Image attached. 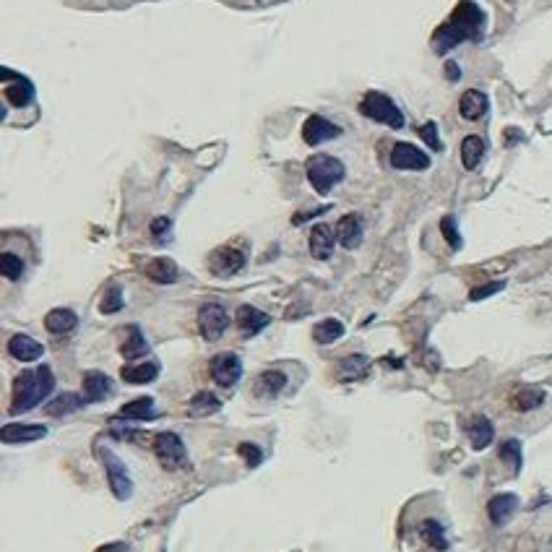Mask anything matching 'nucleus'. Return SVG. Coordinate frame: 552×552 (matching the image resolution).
<instances>
[{
    "mask_svg": "<svg viewBox=\"0 0 552 552\" xmlns=\"http://www.w3.org/2000/svg\"><path fill=\"white\" fill-rule=\"evenodd\" d=\"M482 32H485V11L471 0H461L448 21L435 29L433 50L438 55H446L448 50L459 47L467 39H479Z\"/></svg>",
    "mask_w": 552,
    "mask_h": 552,
    "instance_id": "1",
    "label": "nucleus"
},
{
    "mask_svg": "<svg viewBox=\"0 0 552 552\" xmlns=\"http://www.w3.org/2000/svg\"><path fill=\"white\" fill-rule=\"evenodd\" d=\"M55 388V375L47 365H39L37 370H24L13 380V396H11V414H21L34 409L39 401H45Z\"/></svg>",
    "mask_w": 552,
    "mask_h": 552,
    "instance_id": "2",
    "label": "nucleus"
},
{
    "mask_svg": "<svg viewBox=\"0 0 552 552\" xmlns=\"http://www.w3.org/2000/svg\"><path fill=\"white\" fill-rule=\"evenodd\" d=\"M305 172H308L310 185L315 188V193L321 195H329L333 185L344 180V165L336 157H331V154H315V157H310L308 165H305Z\"/></svg>",
    "mask_w": 552,
    "mask_h": 552,
    "instance_id": "3",
    "label": "nucleus"
},
{
    "mask_svg": "<svg viewBox=\"0 0 552 552\" xmlns=\"http://www.w3.org/2000/svg\"><path fill=\"white\" fill-rule=\"evenodd\" d=\"M359 112L365 118L383 123L388 128H404V115L396 107V102L383 92H368L359 102Z\"/></svg>",
    "mask_w": 552,
    "mask_h": 552,
    "instance_id": "4",
    "label": "nucleus"
},
{
    "mask_svg": "<svg viewBox=\"0 0 552 552\" xmlns=\"http://www.w3.org/2000/svg\"><path fill=\"white\" fill-rule=\"evenodd\" d=\"M97 456H99L102 467H104V474H107V485H110L112 495L118 497V500H128L133 495V479L128 474V467L123 464L118 453L112 451V448H104L99 446L97 448Z\"/></svg>",
    "mask_w": 552,
    "mask_h": 552,
    "instance_id": "5",
    "label": "nucleus"
},
{
    "mask_svg": "<svg viewBox=\"0 0 552 552\" xmlns=\"http://www.w3.org/2000/svg\"><path fill=\"white\" fill-rule=\"evenodd\" d=\"M151 448H154V456L165 469L177 471L188 467V451H185V443L177 433H159L151 443Z\"/></svg>",
    "mask_w": 552,
    "mask_h": 552,
    "instance_id": "6",
    "label": "nucleus"
},
{
    "mask_svg": "<svg viewBox=\"0 0 552 552\" xmlns=\"http://www.w3.org/2000/svg\"><path fill=\"white\" fill-rule=\"evenodd\" d=\"M227 326H230V313L224 310V305L206 303L198 310V329H201V336L206 341L221 339V333L227 331Z\"/></svg>",
    "mask_w": 552,
    "mask_h": 552,
    "instance_id": "7",
    "label": "nucleus"
},
{
    "mask_svg": "<svg viewBox=\"0 0 552 552\" xmlns=\"http://www.w3.org/2000/svg\"><path fill=\"white\" fill-rule=\"evenodd\" d=\"M212 378H214V383L221 388L237 386V380L242 378V362H240L237 354H232V352L216 354V357L212 359Z\"/></svg>",
    "mask_w": 552,
    "mask_h": 552,
    "instance_id": "8",
    "label": "nucleus"
},
{
    "mask_svg": "<svg viewBox=\"0 0 552 552\" xmlns=\"http://www.w3.org/2000/svg\"><path fill=\"white\" fill-rule=\"evenodd\" d=\"M391 165L396 170H427L430 167V157L425 154L422 149H417L414 144L399 141L391 149Z\"/></svg>",
    "mask_w": 552,
    "mask_h": 552,
    "instance_id": "9",
    "label": "nucleus"
},
{
    "mask_svg": "<svg viewBox=\"0 0 552 552\" xmlns=\"http://www.w3.org/2000/svg\"><path fill=\"white\" fill-rule=\"evenodd\" d=\"M341 136V128L331 120L321 118V115H310V118L305 120L303 125V141L308 146H318L323 141H331V138Z\"/></svg>",
    "mask_w": 552,
    "mask_h": 552,
    "instance_id": "10",
    "label": "nucleus"
},
{
    "mask_svg": "<svg viewBox=\"0 0 552 552\" xmlns=\"http://www.w3.org/2000/svg\"><path fill=\"white\" fill-rule=\"evenodd\" d=\"M112 394H115V383H112L104 373L89 370V373L83 375V399H86V404L104 401V399H110Z\"/></svg>",
    "mask_w": 552,
    "mask_h": 552,
    "instance_id": "11",
    "label": "nucleus"
},
{
    "mask_svg": "<svg viewBox=\"0 0 552 552\" xmlns=\"http://www.w3.org/2000/svg\"><path fill=\"white\" fill-rule=\"evenodd\" d=\"M245 266V253L237 248H219L212 256V271L216 276H232Z\"/></svg>",
    "mask_w": 552,
    "mask_h": 552,
    "instance_id": "12",
    "label": "nucleus"
},
{
    "mask_svg": "<svg viewBox=\"0 0 552 552\" xmlns=\"http://www.w3.org/2000/svg\"><path fill=\"white\" fill-rule=\"evenodd\" d=\"M8 352L11 357L19 359V362H34V359H39L45 354V347L37 339L27 336V333H16V336L8 339Z\"/></svg>",
    "mask_w": 552,
    "mask_h": 552,
    "instance_id": "13",
    "label": "nucleus"
},
{
    "mask_svg": "<svg viewBox=\"0 0 552 552\" xmlns=\"http://www.w3.org/2000/svg\"><path fill=\"white\" fill-rule=\"evenodd\" d=\"M235 323H237V329L245 333V336H253V333L263 331L268 323H271V318H268L263 310L253 308V305H242V308H237Z\"/></svg>",
    "mask_w": 552,
    "mask_h": 552,
    "instance_id": "14",
    "label": "nucleus"
},
{
    "mask_svg": "<svg viewBox=\"0 0 552 552\" xmlns=\"http://www.w3.org/2000/svg\"><path fill=\"white\" fill-rule=\"evenodd\" d=\"M336 240H339L341 248L354 250L362 242V219L357 214H347L341 216L339 224H336Z\"/></svg>",
    "mask_w": 552,
    "mask_h": 552,
    "instance_id": "15",
    "label": "nucleus"
},
{
    "mask_svg": "<svg viewBox=\"0 0 552 552\" xmlns=\"http://www.w3.org/2000/svg\"><path fill=\"white\" fill-rule=\"evenodd\" d=\"M333 242H336V235L329 224H315L313 232H310V253H313L315 261H329L333 253Z\"/></svg>",
    "mask_w": 552,
    "mask_h": 552,
    "instance_id": "16",
    "label": "nucleus"
},
{
    "mask_svg": "<svg viewBox=\"0 0 552 552\" xmlns=\"http://www.w3.org/2000/svg\"><path fill=\"white\" fill-rule=\"evenodd\" d=\"M467 433H469L471 448H474V451H485L490 443H492V438H495V427H492V422H490L488 417L477 414V417H471L469 425H467Z\"/></svg>",
    "mask_w": 552,
    "mask_h": 552,
    "instance_id": "17",
    "label": "nucleus"
},
{
    "mask_svg": "<svg viewBox=\"0 0 552 552\" xmlns=\"http://www.w3.org/2000/svg\"><path fill=\"white\" fill-rule=\"evenodd\" d=\"M488 110H490L488 94H482L479 89H469V92L461 94L459 112L464 120H479L482 115H488Z\"/></svg>",
    "mask_w": 552,
    "mask_h": 552,
    "instance_id": "18",
    "label": "nucleus"
},
{
    "mask_svg": "<svg viewBox=\"0 0 552 552\" xmlns=\"http://www.w3.org/2000/svg\"><path fill=\"white\" fill-rule=\"evenodd\" d=\"M47 435V427L45 425H16L11 422L3 427V443H32V441H39V438H45Z\"/></svg>",
    "mask_w": 552,
    "mask_h": 552,
    "instance_id": "19",
    "label": "nucleus"
},
{
    "mask_svg": "<svg viewBox=\"0 0 552 552\" xmlns=\"http://www.w3.org/2000/svg\"><path fill=\"white\" fill-rule=\"evenodd\" d=\"M518 508V497L513 492H500L488 503V516L495 526H503L513 516V511Z\"/></svg>",
    "mask_w": 552,
    "mask_h": 552,
    "instance_id": "20",
    "label": "nucleus"
},
{
    "mask_svg": "<svg viewBox=\"0 0 552 552\" xmlns=\"http://www.w3.org/2000/svg\"><path fill=\"white\" fill-rule=\"evenodd\" d=\"M76 323H78V318H76V313L74 310H68V308H55V310H50V313L45 315V329L50 333H55V336L74 331Z\"/></svg>",
    "mask_w": 552,
    "mask_h": 552,
    "instance_id": "21",
    "label": "nucleus"
},
{
    "mask_svg": "<svg viewBox=\"0 0 552 552\" xmlns=\"http://www.w3.org/2000/svg\"><path fill=\"white\" fill-rule=\"evenodd\" d=\"M177 263L172 258H154V261H149L146 266V276L151 282H157V284H172L177 279Z\"/></svg>",
    "mask_w": 552,
    "mask_h": 552,
    "instance_id": "22",
    "label": "nucleus"
},
{
    "mask_svg": "<svg viewBox=\"0 0 552 552\" xmlns=\"http://www.w3.org/2000/svg\"><path fill=\"white\" fill-rule=\"evenodd\" d=\"M159 375V365L157 362H141V365H125L120 370V378L125 383H133V386H141V383H151L154 378Z\"/></svg>",
    "mask_w": 552,
    "mask_h": 552,
    "instance_id": "23",
    "label": "nucleus"
},
{
    "mask_svg": "<svg viewBox=\"0 0 552 552\" xmlns=\"http://www.w3.org/2000/svg\"><path fill=\"white\" fill-rule=\"evenodd\" d=\"M83 404H86V399H83V396H78V394H60V396H55L53 401H47L45 414H50V417H63V414L78 412Z\"/></svg>",
    "mask_w": 552,
    "mask_h": 552,
    "instance_id": "24",
    "label": "nucleus"
},
{
    "mask_svg": "<svg viewBox=\"0 0 552 552\" xmlns=\"http://www.w3.org/2000/svg\"><path fill=\"white\" fill-rule=\"evenodd\" d=\"M120 417H125V420H138V422L154 420V417H157V409H154V399H149V396L133 399V401H128V404L120 409Z\"/></svg>",
    "mask_w": 552,
    "mask_h": 552,
    "instance_id": "25",
    "label": "nucleus"
},
{
    "mask_svg": "<svg viewBox=\"0 0 552 552\" xmlns=\"http://www.w3.org/2000/svg\"><path fill=\"white\" fill-rule=\"evenodd\" d=\"M482 157H485V138L467 136L461 141V165L467 170H477Z\"/></svg>",
    "mask_w": 552,
    "mask_h": 552,
    "instance_id": "26",
    "label": "nucleus"
},
{
    "mask_svg": "<svg viewBox=\"0 0 552 552\" xmlns=\"http://www.w3.org/2000/svg\"><path fill=\"white\" fill-rule=\"evenodd\" d=\"M370 370V359L365 354H350L347 359L339 362V378L341 380H359Z\"/></svg>",
    "mask_w": 552,
    "mask_h": 552,
    "instance_id": "27",
    "label": "nucleus"
},
{
    "mask_svg": "<svg viewBox=\"0 0 552 552\" xmlns=\"http://www.w3.org/2000/svg\"><path fill=\"white\" fill-rule=\"evenodd\" d=\"M420 537H422L425 542L430 544L433 550L438 552H446L448 550V539H446V532H443V526L435 521V518H427L420 524Z\"/></svg>",
    "mask_w": 552,
    "mask_h": 552,
    "instance_id": "28",
    "label": "nucleus"
},
{
    "mask_svg": "<svg viewBox=\"0 0 552 552\" xmlns=\"http://www.w3.org/2000/svg\"><path fill=\"white\" fill-rule=\"evenodd\" d=\"M544 401V391L542 388H534V386H524L518 388L513 394V399H511V404H513V409H518V412H529V409H537V406Z\"/></svg>",
    "mask_w": 552,
    "mask_h": 552,
    "instance_id": "29",
    "label": "nucleus"
},
{
    "mask_svg": "<svg viewBox=\"0 0 552 552\" xmlns=\"http://www.w3.org/2000/svg\"><path fill=\"white\" fill-rule=\"evenodd\" d=\"M6 99H8L13 107H24V104H29V102L34 99V86H32L24 76H19L16 83L6 86Z\"/></svg>",
    "mask_w": 552,
    "mask_h": 552,
    "instance_id": "30",
    "label": "nucleus"
},
{
    "mask_svg": "<svg viewBox=\"0 0 552 552\" xmlns=\"http://www.w3.org/2000/svg\"><path fill=\"white\" fill-rule=\"evenodd\" d=\"M219 399L209 391H201V394H195L191 399V404H188V414L191 417H209V414L219 412Z\"/></svg>",
    "mask_w": 552,
    "mask_h": 552,
    "instance_id": "31",
    "label": "nucleus"
},
{
    "mask_svg": "<svg viewBox=\"0 0 552 552\" xmlns=\"http://www.w3.org/2000/svg\"><path fill=\"white\" fill-rule=\"evenodd\" d=\"M120 352H123V357H128V359L144 357V354L149 352V344H146V339H144V331H141L138 326H130L128 329V339H125V344L120 347Z\"/></svg>",
    "mask_w": 552,
    "mask_h": 552,
    "instance_id": "32",
    "label": "nucleus"
},
{
    "mask_svg": "<svg viewBox=\"0 0 552 552\" xmlns=\"http://www.w3.org/2000/svg\"><path fill=\"white\" fill-rule=\"evenodd\" d=\"M341 336H344V323L336 321V318H326V321L315 323L313 339L318 344H331V341L341 339Z\"/></svg>",
    "mask_w": 552,
    "mask_h": 552,
    "instance_id": "33",
    "label": "nucleus"
},
{
    "mask_svg": "<svg viewBox=\"0 0 552 552\" xmlns=\"http://www.w3.org/2000/svg\"><path fill=\"white\" fill-rule=\"evenodd\" d=\"M287 386V375L282 370H266L258 378V394L261 396H276Z\"/></svg>",
    "mask_w": 552,
    "mask_h": 552,
    "instance_id": "34",
    "label": "nucleus"
},
{
    "mask_svg": "<svg viewBox=\"0 0 552 552\" xmlns=\"http://www.w3.org/2000/svg\"><path fill=\"white\" fill-rule=\"evenodd\" d=\"M99 310L104 315H112V313H120V310H123V289H120L118 284H110L107 289H104Z\"/></svg>",
    "mask_w": 552,
    "mask_h": 552,
    "instance_id": "35",
    "label": "nucleus"
},
{
    "mask_svg": "<svg viewBox=\"0 0 552 552\" xmlns=\"http://www.w3.org/2000/svg\"><path fill=\"white\" fill-rule=\"evenodd\" d=\"M500 459L511 464V469L518 471L521 469V464H524V456H521V443L518 441H506L500 446Z\"/></svg>",
    "mask_w": 552,
    "mask_h": 552,
    "instance_id": "36",
    "label": "nucleus"
},
{
    "mask_svg": "<svg viewBox=\"0 0 552 552\" xmlns=\"http://www.w3.org/2000/svg\"><path fill=\"white\" fill-rule=\"evenodd\" d=\"M0 271H3V276H6V279L16 282V279H21V274H24V261H21L19 256H13V253H3Z\"/></svg>",
    "mask_w": 552,
    "mask_h": 552,
    "instance_id": "37",
    "label": "nucleus"
},
{
    "mask_svg": "<svg viewBox=\"0 0 552 552\" xmlns=\"http://www.w3.org/2000/svg\"><path fill=\"white\" fill-rule=\"evenodd\" d=\"M441 232H443V237L448 240V245H451L453 250L461 248V235H459V227H456V219H453V216H443Z\"/></svg>",
    "mask_w": 552,
    "mask_h": 552,
    "instance_id": "38",
    "label": "nucleus"
},
{
    "mask_svg": "<svg viewBox=\"0 0 552 552\" xmlns=\"http://www.w3.org/2000/svg\"><path fill=\"white\" fill-rule=\"evenodd\" d=\"M417 133H420V138H422L425 144L433 149V151H441V149H443L441 138H438V123H433V120H430V123H425L422 128H417Z\"/></svg>",
    "mask_w": 552,
    "mask_h": 552,
    "instance_id": "39",
    "label": "nucleus"
},
{
    "mask_svg": "<svg viewBox=\"0 0 552 552\" xmlns=\"http://www.w3.org/2000/svg\"><path fill=\"white\" fill-rule=\"evenodd\" d=\"M500 289H506V282H490V284L474 287L469 292V300L471 303H479V300H485V297H490V295H497Z\"/></svg>",
    "mask_w": 552,
    "mask_h": 552,
    "instance_id": "40",
    "label": "nucleus"
},
{
    "mask_svg": "<svg viewBox=\"0 0 552 552\" xmlns=\"http://www.w3.org/2000/svg\"><path fill=\"white\" fill-rule=\"evenodd\" d=\"M237 453L242 456V459H245V464H248V467H258V464L263 461V453H261V448H258V446H253V443H240Z\"/></svg>",
    "mask_w": 552,
    "mask_h": 552,
    "instance_id": "41",
    "label": "nucleus"
},
{
    "mask_svg": "<svg viewBox=\"0 0 552 552\" xmlns=\"http://www.w3.org/2000/svg\"><path fill=\"white\" fill-rule=\"evenodd\" d=\"M170 227H172V221L167 219V216H159V219H154V224H151V232H154L157 237H162V235H165Z\"/></svg>",
    "mask_w": 552,
    "mask_h": 552,
    "instance_id": "42",
    "label": "nucleus"
},
{
    "mask_svg": "<svg viewBox=\"0 0 552 552\" xmlns=\"http://www.w3.org/2000/svg\"><path fill=\"white\" fill-rule=\"evenodd\" d=\"M446 76H448L451 81H459L461 71H459V65L453 63V60H448V63H446Z\"/></svg>",
    "mask_w": 552,
    "mask_h": 552,
    "instance_id": "43",
    "label": "nucleus"
},
{
    "mask_svg": "<svg viewBox=\"0 0 552 552\" xmlns=\"http://www.w3.org/2000/svg\"><path fill=\"white\" fill-rule=\"evenodd\" d=\"M99 552H128V547L123 542H112V544H104V547H99Z\"/></svg>",
    "mask_w": 552,
    "mask_h": 552,
    "instance_id": "44",
    "label": "nucleus"
},
{
    "mask_svg": "<svg viewBox=\"0 0 552 552\" xmlns=\"http://www.w3.org/2000/svg\"><path fill=\"white\" fill-rule=\"evenodd\" d=\"M550 552H552V539H550Z\"/></svg>",
    "mask_w": 552,
    "mask_h": 552,
    "instance_id": "45",
    "label": "nucleus"
}]
</instances>
